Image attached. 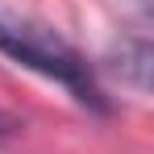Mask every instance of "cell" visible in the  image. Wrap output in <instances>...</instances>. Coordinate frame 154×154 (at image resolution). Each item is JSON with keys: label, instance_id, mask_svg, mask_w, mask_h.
<instances>
[{"label": "cell", "instance_id": "2", "mask_svg": "<svg viewBox=\"0 0 154 154\" xmlns=\"http://www.w3.org/2000/svg\"><path fill=\"white\" fill-rule=\"evenodd\" d=\"M150 38L146 33H121V46L112 50V63H117V71L125 79L129 88H137V92H146L150 88Z\"/></svg>", "mask_w": 154, "mask_h": 154}, {"label": "cell", "instance_id": "1", "mask_svg": "<svg viewBox=\"0 0 154 154\" xmlns=\"http://www.w3.org/2000/svg\"><path fill=\"white\" fill-rule=\"evenodd\" d=\"M0 54L13 58L17 67L33 71V75H42V79H54L88 112L104 117L112 108L108 96H104V88H100V79H96V71H92V63L58 29L38 21V17H29V13L4 8V4H0Z\"/></svg>", "mask_w": 154, "mask_h": 154}]
</instances>
